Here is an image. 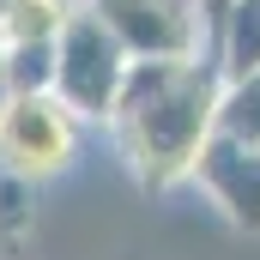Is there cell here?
Returning <instances> with one entry per match:
<instances>
[{"instance_id": "cell-1", "label": "cell", "mask_w": 260, "mask_h": 260, "mask_svg": "<svg viewBox=\"0 0 260 260\" xmlns=\"http://www.w3.org/2000/svg\"><path fill=\"white\" fill-rule=\"evenodd\" d=\"M218 103H224V73L212 55L133 61L103 127L145 188H182L194 176L200 145L218 133Z\"/></svg>"}, {"instance_id": "cell-2", "label": "cell", "mask_w": 260, "mask_h": 260, "mask_svg": "<svg viewBox=\"0 0 260 260\" xmlns=\"http://www.w3.org/2000/svg\"><path fill=\"white\" fill-rule=\"evenodd\" d=\"M127 67H133L127 49H121V43L109 37V24L79 0L73 18H67V30L55 37L49 91L61 97L85 127H103L109 109H115V97H121V85H127Z\"/></svg>"}, {"instance_id": "cell-3", "label": "cell", "mask_w": 260, "mask_h": 260, "mask_svg": "<svg viewBox=\"0 0 260 260\" xmlns=\"http://www.w3.org/2000/svg\"><path fill=\"white\" fill-rule=\"evenodd\" d=\"M85 121L67 109L55 91H12L0 109V164L18 182H49L73 170Z\"/></svg>"}, {"instance_id": "cell-4", "label": "cell", "mask_w": 260, "mask_h": 260, "mask_svg": "<svg viewBox=\"0 0 260 260\" xmlns=\"http://www.w3.org/2000/svg\"><path fill=\"white\" fill-rule=\"evenodd\" d=\"M85 6L109 24L127 61H182L212 49V30L194 0H85Z\"/></svg>"}, {"instance_id": "cell-5", "label": "cell", "mask_w": 260, "mask_h": 260, "mask_svg": "<svg viewBox=\"0 0 260 260\" xmlns=\"http://www.w3.org/2000/svg\"><path fill=\"white\" fill-rule=\"evenodd\" d=\"M188 182L218 206L224 224L260 236V145H248V139H236V133L218 127L206 145H200Z\"/></svg>"}, {"instance_id": "cell-6", "label": "cell", "mask_w": 260, "mask_h": 260, "mask_svg": "<svg viewBox=\"0 0 260 260\" xmlns=\"http://www.w3.org/2000/svg\"><path fill=\"white\" fill-rule=\"evenodd\" d=\"M224 79L260 73V0H230V12L212 24V49H206Z\"/></svg>"}, {"instance_id": "cell-7", "label": "cell", "mask_w": 260, "mask_h": 260, "mask_svg": "<svg viewBox=\"0 0 260 260\" xmlns=\"http://www.w3.org/2000/svg\"><path fill=\"white\" fill-rule=\"evenodd\" d=\"M218 127L260 145V73H242V79H224V103H218Z\"/></svg>"}, {"instance_id": "cell-8", "label": "cell", "mask_w": 260, "mask_h": 260, "mask_svg": "<svg viewBox=\"0 0 260 260\" xmlns=\"http://www.w3.org/2000/svg\"><path fill=\"white\" fill-rule=\"evenodd\" d=\"M194 6H200V18H206V30H212L224 12H230V0H194Z\"/></svg>"}, {"instance_id": "cell-9", "label": "cell", "mask_w": 260, "mask_h": 260, "mask_svg": "<svg viewBox=\"0 0 260 260\" xmlns=\"http://www.w3.org/2000/svg\"><path fill=\"white\" fill-rule=\"evenodd\" d=\"M6 97H12V85H6V61H0V109H6Z\"/></svg>"}, {"instance_id": "cell-10", "label": "cell", "mask_w": 260, "mask_h": 260, "mask_svg": "<svg viewBox=\"0 0 260 260\" xmlns=\"http://www.w3.org/2000/svg\"><path fill=\"white\" fill-rule=\"evenodd\" d=\"M0 12H6V0H0Z\"/></svg>"}]
</instances>
